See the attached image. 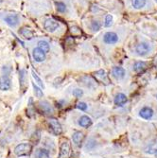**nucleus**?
Listing matches in <instances>:
<instances>
[{"mask_svg": "<svg viewBox=\"0 0 157 158\" xmlns=\"http://www.w3.org/2000/svg\"><path fill=\"white\" fill-rule=\"evenodd\" d=\"M71 154V144L68 140H65L62 143L60 148V154L58 158H70Z\"/></svg>", "mask_w": 157, "mask_h": 158, "instance_id": "obj_2", "label": "nucleus"}, {"mask_svg": "<svg viewBox=\"0 0 157 158\" xmlns=\"http://www.w3.org/2000/svg\"><path fill=\"white\" fill-rule=\"evenodd\" d=\"M48 125H49V128L50 130L52 131V133L56 135H60L62 133H63V128H62V125L60 124L56 118H53V117H50L49 119H48Z\"/></svg>", "mask_w": 157, "mask_h": 158, "instance_id": "obj_3", "label": "nucleus"}, {"mask_svg": "<svg viewBox=\"0 0 157 158\" xmlns=\"http://www.w3.org/2000/svg\"><path fill=\"white\" fill-rule=\"evenodd\" d=\"M76 107L78 109H80L81 111H85L87 109V104L85 102H78V103H77Z\"/></svg>", "mask_w": 157, "mask_h": 158, "instance_id": "obj_29", "label": "nucleus"}, {"mask_svg": "<svg viewBox=\"0 0 157 158\" xmlns=\"http://www.w3.org/2000/svg\"><path fill=\"white\" fill-rule=\"evenodd\" d=\"M39 109H40L42 114H44L46 116H51L54 113L53 107L50 105V103H48L46 101L39 102Z\"/></svg>", "mask_w": 157, "mask_h": 158, "instance_id": "obj_5", "label": "nucleus"}, {"mask_svg": "<svg viewBox=\"0 0 157 158\" xmlns=\"http://www.w3.org/2000/svg\"><path fill=\"white\" fill-rule=\"evenodd\" d=\"M32 86H33V89H34V93H35V96L39 98L43 97L44 96V93H43V90L41 89V87H39L35 83H32Z\"/></svg>", "mask_w": 157, "mask_h": 158, "instance_id": "obj_20", "label": "nucleus"}, {"mask_svg": "<svg viewBox=\"0 0 157 158\" xmlns=\"http://www.w3.org/2000/svg\"><path fill=\"white\" fill-rule=\"evenodd\" d=\"M112 74L115 79L120 80V79H123L125 76V70L120 66H115L112 70Z\"/></svg>", "mask_w": 157, "mask_h": 158, "instance_id": "obj_14", "label": "nucleus"}, {"mask_svg": "<svg viewBox=\"0 0 157 158\" xmlns=\"http://www.w3.org/2000/svg\"><path fill=\"white\" fill-rule=\"evenodd\" d=\"M73 96L75 97H77V98H78V97H82V95H83V91L82 90V89H80V88H77V89H75V90H73Z\"/></svg>", "mask_w": 157, "mask_h": 158, "instance_id": "obj_28", "label": "nucleus"}, {"mask_svg": "<svg viewBox=\"0 0 157 158\" xmlns=\"http://www.w3.org/2000/svg\"><path fill=\"white\" fill-rule=\"evenodd\" d=\"M31 74H32V78L35 80V83H37V84H38L39 86H40L41 88H45V84H44L43 81L41 80V78L39 77V76L34 72V70L31 71Z\"/></svg>", "mask_w": 157, "mask_h": 158, "instance_id": "obj_21", "label": "nucleus"}, {"mask_svg": "<svg viewBox=\"0 0 157 158\" xmlns=\"http://www.w3.org/2000/svg\"><path fill=\"white\" fill-rule=\"evenodd\" d=\"M20 34L23 35L26 39H31L33 37V32L31 29H29L27 28H22L20 29Z\"/></svg>", "mask_w": 157, "mask_h": 158, "instance_id": "obj_18", "label": "nucleus"}, {"mask_svg": "<svg viewBox=\"0 0 157 158\" xmlns=\"http://www.w3.org/2000/svg\"><path fill=\"white\" fill-rule=\"evenodd\" d=\"M5 22L9 26V27H16L19 23V17L16 14H9L4 18Z\"/></svg>", "mask_w": 157, "mask_h": 158, "instance_id": "obj_10", "label": "nucleus"}, {"mask_svg": "<svg viewBox=\"0 0 157 158\" xmlns=\"http://www.w3.org/2000/svg\"><path fill=\"white\" fill-rule=\"evenodd\" d=\"M95 76L97 77V78H99V79H100V80L102 81V80H105L107 81V78H106V75H105V71L104 70H99V71H97L96 73H95Z\"/></svg>", "mask_w": 157, "mask_h": 158, "instance_id": "obj_25", "label": "nucleus"}, {"mask_svg": "<svg viewBox=\"0 0 157 158\" xmlns=\"http://www.w3.org/2000/svg\"><path fill=\"white\" fill-rule=\"evenodd\" d=\"M155 156H156V158H157V151H156V152H155Z\"/></svg>", "mask_w": 157, "mask_h": 158, "instance_id": "obj_30", "label": "nucleus"}, {"mask_svg": "<svg viewBox=\"0 0 157 158\" xmlns=\"http://www.w3.org/2000/svg\"><path fill=\"white\" fill-rule=\"evenodd\" d=\"M100 27H101V25H100V23L99 21L94 20V21L91 22V28L93 29L94 31H97L99 29H100Z\"/></svg>", "mask_w": 157, "mask_h": 158, "instance_id": "obj_24", "label": "nucleus"}, {"mask_svg": "<svg viewBox=\"0 0 157 158\" xmlns=\"http://www.w3.org/2000/svg\"><path fill=\"white\" fill-rule=\"evenodd\" d=\"M115 104L117 106H123L127 101H128V98H127L126 95L123 93H119L115 97Z\"/></svg>", "mask_w": 157, "mask_h": 158, "instance_id": "obj_13", "label": "nucleus"}, {"mask_svg": "<svg viewBox=\"0 0 157 158\" xmlns=\"http://www.w3.org/2000/svg\"><path fill=\"white\" fill-rule=\"evenodd\" d=\"M32 57L37 63H42L46 60V53L37 47L32 50Z\"/></svg>", "mask_w": 157, "mask_h": 158, "instance_id": "obj_8", "label": "nucleus"}, {"mask_svg": "<svg viewBox=\"0 0 157 158\" xmlns=\"http://www.w3.org/2000/svg\"><path fill=\"white\" fill-rule=\"evenodd\" d=\"M56 8L59 13H64L66 11V6L63 2H56Z\"/></svg>", "mask_w": 157, "mask_h": 158, "instance_id": "obj_22", "label": "nucleus"}, {"mask_svg": "<svg viewBox=\"0 0 157 158\" xmlns=\"http://www.w3.org/2000/svg\"><path fill=\"white\" fill-rule=\"evenodd\" d=\"M103 41L107 45H115L117 43V41H119V35H117L115 32L108 31L104 34Z\"/></svg>", "mask_w": 157, "mask_h": 158, "instance_id": "obj_6", "label": "nucleus"}, {"mask_svg": "<svg viewBox=\"0 0 157 158\" xmlns=\"http://www.w3.org/2000/svg\"><path fill=\"white\" fill-rule=\"evenodd\" d=\"M38 48L41 49L42 51H44L45 53H47L49 52L50 50V46H49V44H48L46 41L45 40H41L38 42Z\"/></svg>", "mask_w": 157, "mask_h": 158, "instance_id": "obj_17", "label": "nucleus"}, {"mask_svg": "<svg viewBox=\"0 0 157 158\" xmlns=\"http://www.w3.org/2000/svg\"><path fill=\"white\" fill-rule=\"evenodd\" d=\"M38 156H39V158H48L49 157V152L45 149H41L38 152Z\"/></svg>", "mask_w": 157, "mask_h": 158, "instance_id": "obj_23", "label": "nucleus"}, {"mask_svg": "<svg viewBox=\"0 0 157 158\" xmlns=\"http://www.w3.org/2000/svg\"><path fill=\"white\" fill-rule=\"evenodd\" d=\"M78 124L83 128H88L93 124V121L88 116H82L80 117V119H78Z\"/></svg>", "mask_w": 157, "mask_h": 158, "instance_id": "obj_16", "label": "nucleus"}, {"mask_svg": "<svg viewBox=\"0 0 157 158\" xmlns=\"http://www.w3.org/2000/svg\"><path fill=\"white\" fill-rule=\"evenodd\" d=\"M26 83V70L25 69H21L20 70V84L21 86H24Z\"/></svg>", "mask_w": 157, "mask_h": 158, "instance_id": "obj_26", "label": "nucleus"}, {"mask_svg": "<svg viewBox=\"0 0 157 158\" xmlns=\"http://www.w3.org/2000/svg\"><path fill=\"white\" fill-rule=\"evenodd\" d=\"M32 151V146L29 143H22L19 144L14 148V153L17 156H26L29 155Z\"/></svg>", "mask_w": 157, "mask_h": 158, "instance_id": "obj_1", "label": "nucleus"}, {"mask_svg": "<svg viewBox=\"0 0 157 158\" xmlns=\"http://www.w3.org/2000/svg\"><path fill=\"white\" fill-rule=\"evenodd\" d=\"M44 28L48 32H54L59 28V23L57 21L53 20V19H47L44 24Z\"/></svg>", "mask_w": 157, "mask_h": 158, "instance_id": "obj_7", "label": "nucleus"}, {"mask_svg": "<svg viewBox=\"0 0 157 158\" xmlns=\"http://www.w3.org/2000/svg\"><path fill=\"white\" fill-rule=\"evenodd\" d=\"M147 67H148V64H147L146 62H143V61L136 62L133 64V69L136 73H143L147 69Z\"/></svg>", "mask_w": 157, "mask_h": 158, "instance_id": "obj_15", "label": "nucleus"}, {"mask_svg": "<svg viewBox=\"0 0 157 158\" xmlns=\"http://www.w3.org/2000/svg\"><path fill=\"white\" fill-rule=\"evenodd\" d=\"M152 50V47L150 46L149 43L147 42H141L138 45L136 46L135 47V51L136 53L140 55V56H145L148 53H150V51Z\"/></svg>", "mask_w": 157, "mask_h": 158, "instance_id": "obj_4", "label": "nucleus"}, {"mask_svg": "<svg viewBox=\"0 0 157 158\" xmlns=\"http://www.w3.org/2000/svg\"><path fill=\"white\" fill-rule=\"evenodd\" d=\"M113 24V16L111 14H108L105 17V22H104V26L105 27H110Z\"/></svg>", "mask_w": 157, "mask_h": 158, "instance_id": "obj_27", "label": "nucleus"}, {"mask_svg": "<svg viewBox=\"0 0 157 158\" xmlns=\"http://www.w3.org/2000/svg\"><path fill=\"white\" fill-rule=\"evenodd\" d=\"M11 80L6 75L0 77V90L7 91L11 88Z\"/></svg>", "mask_w": 157, "mask_h": 158, "instance_id": "obj_9", "label": "nucleus"}, {"mask_svg": "<svg viewBox=\"0 0 157 158\" xmlns=\"http://www.w3.org/2000/svg\"><path fill=\"white\" fill-rule=\"evenodd\" d=\"M72 138H73V142L75 143V145L77 147H81L82 146V143L83 141V138H84V135L82 132L80 131H77L73 134L72 135Z\"/></svg>", "mask_w": 157, "mask_h": 158, "instance_id": "obj_12", "label": "nucleus"}, {"mask_svg": "<svg viewBox=\"0 0 157 158\" xmlns=\"http://www.w3.org/2000/svg\"><path fill=\"white\" fill-rule=\"evenodd\" d=\"M146 3H147L146 0H132V5L136 9H139L145 7Z\"/></svg>", "mask_w": 157, "mask_h": 158, "instance_id": "obj_19", "label": "nucleus"}, {"mask_svg": "<svg viewBox=\"0 0 157 158\" xmlns=\"http://www.w3.org/2000/svg\"><path fill=\"white\" fill-rule=\"evenodd\" d=\"M139 116L144 119H151L153 116V110L151 107H143L139 112Z\"/></svg>", "mask_w": 157, "mask_h": 158, "instance_id": "obj_11", "label": "nucleus"}]
</instances>
